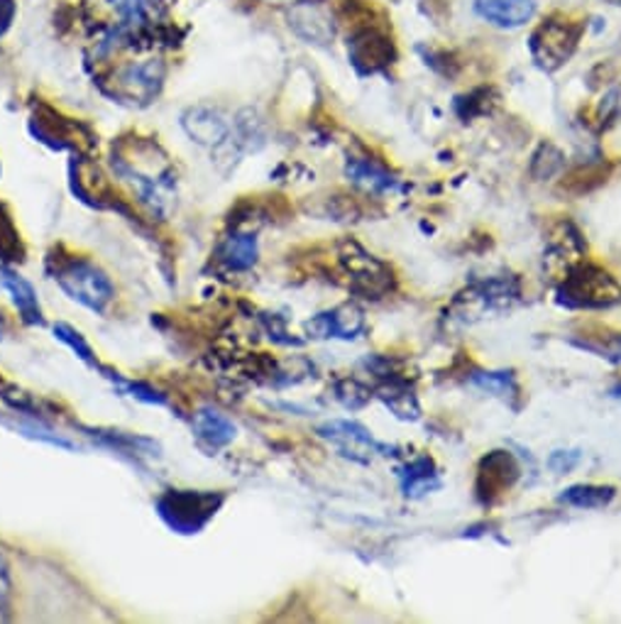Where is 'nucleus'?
<instances>
[{
	"instance_id": "obj_1",
	"label": "nucleus",
	"mask_w": 621,
	"mask_h": 624,
	"mask_svg": "<svg viewBox=\"0 0 621 624\" xmlns=\"http://www.w3.org/2000/svg\"><path fill=\"white\" fill-rule=\"evenodd\" d=\"M556 302L565 309L578 311L614 309L621 304V284L604 267L578 262L563 275L556 289Z\"/></svg>"
},
{
	"instance_id": "obj_2",
	"label": "nucleus",
	"mask_w": 621,
	"mask_h": 624,
	"mask_svg": "<svg viewBox=\"0 0 621 624\" xmlns=\"http://www.w3.org/2000/svg\"><path fill=\"white\" fill-rule=\"evenodd\" d=\"M585 25L568 15H551L529 37V52L536 67L546 74L563 69L580 45Z\"/></svg>"
},
{
	"instance_id": "obj_3",
	"label": "nucleus",
	"mask_w": 621,
	"mask_h": 624,
	"mask_svg": "<svg viewBox=\"0 0 621 624\" xmlns=\"http://www.w3.org/2000/svg\"><path fill=\"white\" fill-rule=\"evenodd\" d=\"M54 280H57L66 297L86 306L88 311L103 314L108 309V304L116 297L113 282H110L106 272L94 265L91 260L72 258L66 262H59L57 272H54Z\"/></svg>"
},
{
	"instance_id": "obj_4",
	"label": "nucleus",
	"mask_w": 621,
	"mask_h": 624,
	"mask_svg": "<svg viewBox=\"0 0 621 624\" xmlns=\"http://www.w3.org/2000/svg\"><path fill=\"white\" fill-rule=\"evenodd\" d=\"M224 495L218 492H196V490H170L157 500L160 517L179 534H196L216 517L224 505Z\"/></svg>"
},
{
	"instance_id": "obj_5",
	"label": "nucleus",
	"mask_w": 621,
	"mask_h": 624,
	"mask_svg": "<svg viewBox=\"0 0 621 624\" xmlns=\"http://www.w3.org/2000/svg\"><path fill=\"white\" fill-rule=\"evenodd\" d=\"M340 270L346 272L350 289L362 294L364 299H382L394 289V272L392 267L374 258L358 243H342L338 253Z\"/></svg>"
},
{
	"instance_id": "obj_6",
	"label": "nucleus",
	"mask_w": 621,
	"mask_h": 624,
	"mask_svg": "<svg viewBox=\"0 0 621 624\" xmlns=\"http://www.w3.org/2000/svg\"><path fill=\"white\" fill-rule=\"evenodd\" d=\"M521 297V284L516 277H492L470 284L460 292L450 306V314H458L462 321L482 319L484 314L509 309Z\"/></svg>"
},
{
	"instance_id": "obj_7",
	"label": "nucleus",
	"mask_w": 621,
	"mask_h": 624,
	"mask_svg": "<svg viewBox=\"0 0 621 624\" xmlns=\"http://www.w3.org/2000/svg\"><path fill=\"white\" fill-rule=\"evenodd\" d=\"M521 466L509 451H490L477 466L475 492L482 505H494L519 483Z\"/></svg>"
},
{
	"instance_id": "obj_8",
	"label": "nucleus",
	"mask_w": 621,
	"mask_h": 624,
	"mask_svg": "<svg viewBox=\"0 0 621 624\" xmlns=\"http://www.w3.org/2000/svg\"><path fill=\"white\" fill-rule=\"evenodd\" d=\"M318 436L338 448L340 456L358 463H372L374 456H390L392 448L374 441L370 429L358 422H328L318 426Z\"/></svg>"
},
{
	"instance_id": "obj_9",
	"label": "nucleus",
	"mask_w": 621,
	"mask_h": 624,
	"mask_svg": "<svg viewBox=\"0 0 621 624\" xmlns=\"http://www.w3.org/2000/svg\"><path fill=\"white\" fill-rule=\"evenodd\" d=\"M348 57L360 74H380L396 59L394 42L377 28H362L348 42Z\"/></svg>"
},
{
	"instance_id": "obj_10",
	"label": "nucleus",
	"mask_w": 621,
	"mask_h": 624,
	"mask_svg": "<svg viewBox=\"0 0 621 624\" xmlns=\"http://www.w3.org/2000/svg\"><path fill=\"white\" fill-rule=\"evenodd\" d=\"M182 125L188 138L210 150H218L224 142H228L232 133L230 120L220 113L218 108H210V106L188 108L182 118Z\"/></svg>"
},
{
	"instance_id": "obj_11",
	"label": "nucleus",
	"mask_w": 621,
	"mask_h": 624,
	"mask_svg": "<svg viewBox=\"0 0 621 624\" xmlns=\"http://www.w3.org/2000/svg\"><path fill=\"white\" fill-rule=\"evenodd\" d=\"M364 331V314L355 304H342L338 309L324 311L306 321V333L310 338H358Z\"/></svg>"
},
{
	"instance_id": "obj_12",
	"label": "nucleus",
	"mask_w": 621,
	"mask_h": 624,
	"mask_svg": "<svg viewBox=\"0 0 621 624\" xmlns=\"http://www.w3.org/2000/svg\"><path fill=\"white\" fill-rule=\"evenodd\" d=\"M162 79H164V67L160 59L130 64V67L118 74V91L130 98V101L148 103L157 96Z\"/></svg>"
},
{
	"instance_id": "obj_13",
	"label": "nucleus",
	"mask_w": 621,
	"mask_h": 624,
	"mask_svg": "<svg viewBox=\"0 0 621 624\" xmlns=\"http://www.w3.org/2000/svg\"><path fill=\"white\" fill-rule=\"evenodd\" d=\"M475 13L499 30H516L536 15V0H475Z\"/></svg>"
},
{
	"instance_id": "obj_14",
	"label": "nucleus",
	"mask_w": 621,
	"mask_h": 624,
	"mask_svg": "<svg viewBox=\"0 0 621 624\" xmlns=\"http://www.w3.org/2000/svg\"><path fill=\"white\" fill-rule=\"evenodd\" d=\"M290 25L298 37L310 42V45H328L336 37V23H333L328 10L308 3V0H298L290 15Z\"/></svg>"
},
{
	"instance_id": "obj_15",
	"label": "nucleus",
	"mask_w": 621,
	"mask_h": 624,
	"mask_svg": "<svg viewBox=\"0 0 621 624\" xmlns=\"http://www.w3.org/2000/svg\"><path fill=\"white\" fill-rule=\"evenodd\" d=\"M194 434L196 441L201 444L206 451H218V448L232 444L238 434V426L218 409L204 407L194 414Z\"/></svg>"
},
{
	"instance_id": "obj_16",
	"label": "nucleus",
	"mask_w": 621,
	"mask_h": 624,
	"mask_svg": "<svg viewBox=\"0 0 621 624\" xmlns=\"http://www.w3.org/2000/svg\"><path fill=\"white\" fill-rule=\"evenodd\" d=\"M585 253V238L578 231V226L570 221H560L551 231L548 238V262H556V265L565 267L568 272L573 265H578V260Z\"/></svg>"
},
{
	"instance_id": "obj_17",
	"label": "nucleus",
	"mask_w": 621,
	"mask_h": 624,
	"mask_svg": "<svg viewBox=\"0 0 621 624\" xmlns=\"http://www.w3.org/2000/svg\"><path fill=\"white\" fill-rule=\"evenodd\" d=\"M0 284H3V289L10 294V299H13L22 321L42 324V306L37 299V292L32 289V284L25 277L8 267H0Z\"/></svg>"
},
{
	"instance_id": "obj_18",
	"label": "nucleus",
	"mask_w": 621,
	"mask_h": 624,
	"mask_svg": "<svg viewBox=\"0 0 621 624\" xmlns=\"http://www.w3.org/2000/svg\"><path fill=\"white\" fill-rule=\"evenodd\" d=\"M390 412L396 416V419L402 422H416L421 416V404L414 394V387H408V380H390L384 382L380 387V394H377Z\"/></svg>"
},
{
	"instance_id": "obj_19",
	"label": "nucleus",
	"mask_w": 621,
	"mask_h": 624,
	"mask_svg": "<svg viewBox=\"0 0 621 624\" xmlns=\"http://www.w3.org/2000/svg\"><path fill=\"white\" fill-rule=\"evenodd\" d=\"M399 478H402V492L406 497H421L426 495V492L440 488L436 463L426 456L406 463L402 470H399Z\"/></svg>"
},
{
	"instance_id": "obj_20",
	"label": "nucleus",
	"mask_w": 621,
	"mask_h": 624,
	"mask_svg": "<svg viewBox=\"0 0 621 624\" xmlns=\"http://www.w3.org/2000/svg\"><path fill=\"white\" fill-rule=\"evenodd\" d=\"M617 497V490L612 485H595V483H580L565 488L558 502L568 507L578 510H604L612 505V500Z\"/></svg>"
},
{
	"instance_id": "obj_21",
	"label": "nucleus",
	"mask_w": 621,
	"mask_h": 624,
	"mask_svg": "<svg viewBox=\"0 0 621 624\" xmlns=\"http://www.w3.org/2000/svg\"><path fill=\"white\" fill-rule=\"evenodd\" d=\"M258 238L252 233H232L224 240L218 250V258L230 270H250L258 262Z\"/></svg>"
},
{
	"instance_id": "obj_22",
	"label": "nucleus",
	"mask_w": 621,
	"mask_h": 624,
	"mask_svg": "<svg viewBox=\"0 0 621 624\" xmlns=\"http://www.w3.org/2000/svg\"><path fill=\"white\" fill-rule=\"evenodd\" d=\"M346 172L355 184L362 186V189H368V191H386V189H394V186H396L392 174L382 169L380 164H374L372 160L352 157V160H348Z\"/></svg>"
},
{
	"instance_id": "obj_23",
	"label": "nucleus",
	"mask_w": 621,
	"mask_h": 624,
	"mask_svg": "<svg viewBox=\"0 0 621 624\" xmlns=\"http://www.w3.org/2000/svg\"><path fill=\"white\" fill-rule=\"evenodd\" d=\"M563 167H565L563 152L556 145H553V142H541L534 155H531L529 174L536 182H548V179L556 177V174H560Z\"/></svg>"
},
{
	"instance_id": "obj_24",
	"label": "nucleus",
	"mask_w": 621,
	"mask_h": 624,
	"mask_svg": "<svg viewBox=\"0 0 621 624\" xmlns=\"http://www.w3.org/2000/svg\"><path fill=\"white\" fill-rule=\"evenodd\" d=\"M470 382L475 387H480L490 394H497L504 402H512L519 397V385L512 372H482L477 370L470 375Z\"/></svg>"
},
{
	"instance_id": "obj_25",
	"label": "nucleus",
	"mask_w": 621,
	"mask_h": 624,
	"mask_svg": "<svg viewBox=\"0 0 621 624\" xmlns=\"http://www.w3.org/2000/svg\"><path fill=\"white\" fill-rule=\"evenodd\" d=\"M604 177H607V172H604L602 164H587V167H578V169H573L568 174V179H565L563 189L575 191V194H585V191H590L592 186L602 184Z\"/></svg>"
},
{
	"instance_id": "obj_26",
	"label": "nucleus",
	"mask_w": 621,
	"mask_h": 624,
	"mask_svg": "<svg viewBox=\"0 0 621 624\" xmlns=\"http://www.w3.org/2000/svg\"><path fill=\"white\" fill-rule=\"evenodd\" d=\"M336 397H338V402L342 404V407L362 409L364 404L372 399V392H370V387H364L360 380L346 377V380H340L338 385H336Z\"/></svg>"
},
{
	"instance_id": "obj_27",
	"label": "nucleus",
	"mask_w": 621,
	"mask_h": 624,
	"mask_svg": "<svg viewBox=\"0 0 621 624\" xmlns=\"http://www.w3.org/2000/svg\"><path fill=\"white\" fill-rule=\"evenodd\" d=\"M54 336H57L64 346H69V348L74 350V353L84 360V363H88L91 368L98 365V360H96V355H94L91 346H88V343L84 341V336H81L79 331H74V328H72L69 324H57V326H54Z\"/></svg>"
},
{
	"instance_id": "obj_28",
	"label": "nucleus",
	"mask_w": 621,
	"mask_h": 624,
	"mask_svg": "<svg viewBox=\"0 0 621 624\" xmlns=\"http://www.w3.org/2000/svg\"><path fill=\"white\" fill-rule=\"evenodd\" d=\"M580 348L585 350H592V353H597L600 358H607V360H614V363H621V336H607L602 343H597V341H578Z\"/></svg>"
},
{
	"instance_id": "obj_29",
	"label": "nucleus",
	"mask_w": 621,
	"mask_h": 624,
	"mask_svg": "<svg viewBox=\"0 0 621 624\" xmlns=\"http://www.w3.org/2000/svg\"><path fill=\"white\" fill-rule=\"evenodd\" d=\"M10 598H13V580H10V566L6 556L0 551V622L8 620Z\"/></svg>"
},
{
	"instance_id": "obj_30",
	"label": "nucleus",
	"mask_w": 621,
	"mask_h": 624,
	"mask_svg": "<svg viewBox=\"0 0 621 624\" xmlns=\"http://www.w3.org/2000/svg\"><path fill=\"white\" fill-rule=\"evenodd\" d=\"M113 380L120 382V390H123L126 394H130V397L142 399V402H148V404H164V397H160V392H154L152 387L142 385V382H126V380H120V377H113Z\"/></svg>"
},
{
	"instance_id": "obj_31",
	"label": "nucleus",
	"mask_w": 621,
	"mask_h": 624,
	"mask_svg": "<svg viewBox=\"0 0 621 624\" xmlns=\"http://www.w3.org/2000/svg\"><path fill=\"white\" fill-rule=\"evenodd\" d=\"M578 463H580L578 451H553L548 458V468L558 475L570 473V470L578 468Z\"/></svg>"
},
{
	"instance_id": "obj_32",
	"label": "nucleus",
	"mask_w": 621,
	"mask_h": 624,
	"mask_svg": "<svg viewBox=\"0 0 621 624\" xmlns=\"http://www.w3.org/2000/svg\"><path fill=\"white\" fill-rule=\"evenodd\" d=\"M15 18V3L13 0H0V35L10 28Z\"/></svg>"
},
{
	"instance_id": "obj_33",
	"label": "nucleus",
	"mask_w": 621,
	"mask_h": 624,
	"mask_svg": "<svg viewBox=\"0 0 621 624\" xmlns=\"http://www.w3.org/2000/svg\"><path fill=\"white\" fill-rule=\"evenodd\" d=\"M612 397H617V399H621V382H619V385H617V387L612 390Z\"/></svg>"
},
{
	"instance_id": "obj_34",
	"label": "nucleus",
	"mask_w": 621,
	"mask_h": 624,
	"mask_svg": "<svg viewBox=\"0 0 621 624\" xmlns=\"http://www.w3.org/2000/svg\"><path fill=\"white\" fill-rule=\"evenodd\" d=\"M6 331V319H3V314H0V336H3Z\"/></svg>"
},
{
	"instance_id": "obj_35",
	"label": "nucleus",
	"mask_w": 621,
	"mask_h": 624,
	"mask_svg": "<svg viewBox=\"0 0 621 624\" xmlns=\"http://www.w3.org/2000/svg\"><path fill=\"white\" fill-rule=\"evenodd\" d=\"M607 3H612V6H621V0H607Z\"/></svg>"
},
{
	"instance_id": "obj_36",
	"label": "nucleus",
	"mask_w": 621,
	"mask_h": 624,
	"mask_svg": "<svg viewBox=\"0 0 621 624\" xmlns=\"http://www.w3.org/2000/svg\"><path fill=\"white\" fill-rule=\"evenodd\" d=\"M292 3H298V0H292Z\"/></svg>"
}]
</instances>
